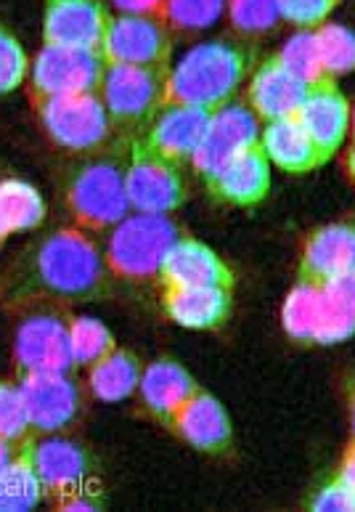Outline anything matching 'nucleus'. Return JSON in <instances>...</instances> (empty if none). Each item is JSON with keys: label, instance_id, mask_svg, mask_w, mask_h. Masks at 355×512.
Returning a JSON list of instances; mask_svg holds the SVG:
<instances>
[{"label": "nucleus", "instance_id": "obj_1", "mask_svg": "<svg viewBox=\"0 0 355 512\" xmlns=\"http://www.w3.org/2000/svg\"><path fill=\"white\" fill-rule=\"evenodd\" d=\"M106 258L83 229H59L32 250L27 282L51 298L83 300L99 295Z\"/></svg>", "mask_w": 355, "mask_h": 512}, {"label": "nucleus", "instance_id": "obj_2", "mask_svg": "<svg viewBox=\"0 0 355 512\" xmlns=\"http://www.w3.org/2000/svg\"><path fill=\"white\" fill-rule=\"evenodd\" d=\"M247 75L250 54L231 40H212L191 48L181 62L170 67L167 99L215 112L234 101Z\"/></svg>", "mask_w": 355, "mask_h": 512}, {"label": "nucleus", "instance_id": "obj_3", "mask_svg": "<svg viewBox=\"0 0 355 512\" xmlns=\"http://www.w3.org/2000/svg\"><path fill=\"white\" fill-rule=\"evenodd\" d=\"M67 207L80 229H114L128 218L130 199L125 186V160L91 157L80 162L67 181Z\"/></svg>", "mask_w": 355, "mask_h": 512}, {"label": "nucleus", "instance_id": "obj_4", "mask_svg": "<svg viewBox=\"0 0 355 512\" xmlns=\"http://www.w3.org/2000/svg\"><path fill=\"white\" fill-rule=\"evenodd\" d=\"M181 239L173 221L165 215L138 213L122 218L112 229L106 245V268L122 279H149L159 276L167 253Z\"/></svg>", "mask_w": 355, "mask_h": 512}, {"label": "nucleus", "instance_id": "obj_5", "mask_svg": "<svg viewBox=\"0 0 355 512\" xmlns=\"http://www.w3.org/2000/svg\"><path fill=\"white\" fill-rule=\"evenodd\" d=\"M167 67L141 64H106L99 96L114 125L120 128H149L167 101Z\"/></svg>", "mask_w": 355, "mask_h": 512}, {"label": "nucleus", "instance_id": "obj_6", "mask_svg": "<svg viewBox=\"0 0 355 512\" xmlns=\"http://www.w3.org/2000/svg\"><path fill=\"white\" fill-rule=\"evenodd\" d=\"M125 186H128L130 210H136V213L167 215L178 210L186 199L181 165L165 154H159L141 136L128 144Z\"/></svg>", "mask_w": 355, "mask_h": 512}, {"label": "nucleus", "instance_id": "obj_7", "mask_svg": "<svg viewBox=\"0 0 355 512\" xmlns=\"http://www.w3.org/2000/svg\"><path fill=\"white\" fill-rule=\"evenodd\" d=\"M40 125L53 144L69 152H99L112 138V117L99 93L56 96L35 104Z\"/></svg>", "mask_w": 355, "mask_h": 512}, {"label": "nucleus", "instance_id": "obj_8", "mask_svg": "<svg viewBox=\"0 0 355 512\" xmlns=\"http://www.w3.org/2000/svg\"><path fill=\"white\" fill-rule=\"evenodd\" d=\"M106 62L99 51L69 46H43L30 64L32 104L56 96L75 93H99Z\"/></svg>", "mask_w": 355, "mask_h": 512}, {"label": "nucleus", "instance_id": "obj_9", "mask_svg": "<svg viewBox=\"0 0 355 512\" xmlns=\"http://www.w3.org/2000/svg\"><path fill=\"white\" fill-rule=\"evenodd\" d=\"M22 451L38 475L43 497L51 499L59 510L67 505L69 499L93 494L91 462H88V454L77 444H72L67 438H35V433H32L24 441Z\"/></svg>", "mask_w": 355, "mask_h": 512}, {"label": "nucleus", "instance_id": "obj_10", "mask_svg": "<svg viewBox=\"0 0 355 512\" xmlns=\"http://www.w3.org/2000/svg\"><path fill=\"white\" fill-rule=\"evenodd\" d=\"M260 117L250 109V104L228 101L215 109L210 117V128L204 133L202 144L191 157V165L204 184L218 176L228 162L239 157L244 149L260 144Z\"/></svg>", "mask_w": 355, "mask_h": 512}, {"label": "nucleus", "instance_id": "obj_11", "mask_svg": "<svg viewBox=\"0 0 355 512\" xmlns=\"http://www.w3.org/2000/svg\"><path fill=\"white\" fill-rule=\"evenodd\" d=\"M170 51V30L159 16H112L101 43V56L106 64L167 67Z\"/></svg>", "mask_w": 355, "mask_h": 512}, {"label": "nucleus", "instance_id": "obj_12", "mask_svg": "<svg viewBox=\"0 0 355 512\" xmlns=\"http://www.w3.org/2000/svg\"><path fill=\"white\" fill-rule=\"evenodd\" d=\"M19 388L35 433L67 428L80 412V390L67 372H19Z\"/></svg>", "mask_w": 355, "mask_h": 512}, {"label": "nucleus", "instance_id": "obj_13", "mask_svg": "<svg viewBox=\"0 0 355 512\" xmlns=\"http://www.w3.org/2000/svg\"><path fill=\"white\" fill-rule=\"evenodd\" d=\"M112 16L101 0H46L43 40L46 46L99 51Z\"/></svg>", "mask_w": 355, "mask_h": 512}, {"label": "nucleus", "instance_id": "obj_14", "mask_svg": "<svg viewBox=\"0 0 355 512\" xmlns=\"http://www.w3.org/2000/svg\"><path fill=\"white\" fill-rule=\"evenodd\" d=\"M14 353L19 372H67L75 364L69 353V324L51 311L32 314L16 332Z\"/></svg>", "mask_w": 355, "mask_h": 512}, {"label": "nucleus", "instance_id": "obj_15", "mask_svg": "<svg viewBox=\"0 0 355 512\" xmlns=\"http://www.w3.org/2000/svg\"><path fill=\"white\" fill-rule=\"evenodd\" d=\"M310 85L292 72L279 56H268L260 67L252 72L250 88H247V104L260 120H284L297 117L308 96Z\"/></svg>", "mask_w": 355, "mask_h": 512}, {"label": "nucleus", "instance_id": "obj_16", "mask_svg": "<svg viewBox=\"0 0 355 512\" xmlns=\"http://www.w3.org/2000/svg\"><path fill=\"white\" fill-rule=\"evenodd\" d=\"M210 117V109L167 101L141 138L178 165L186 160L191 162L194 152L202 144L204 133L210 128Z\"/></svg>", "mask_w": 355, "mask_h": 512}, {"label": "nucleus", "instance_id": "obj_17", "mask_svg": "<svg viewBox=\"0 0 355 512\" xmlns=\"http://www.w3.org/2000/svg\"><path fill=\"white\" fill-rule=\"evenodd\" d=\"M297 120L303 123L310 138L316 146L326 154V160L332 157L342 146L348 136L350 120H353V109H350L345 93L337 88L334 77L324 83L310 85L308 96H305L303 107L297 112Z\"/></svg>", "mask_w": 355, "mask_h": 512}, {"label": "nucleus", "instance_id": "obj_18", "mask_svg": "<svg viewBox=\"0 0 355 512\" xmlns=\"http://www.w3.org/2000/svg\"><path fill=\"white\" fill-rule=\"evenodd\" d=\"M159 279L165 287H234V274L220 255L189 237L178 239L167 253Z\"/></svg>", "mask_w": 355, "mask_h": 512}, {"label": "nucleus", "instance_id": "obj_19", "mask_svg": "<svg viewBox=\"0 0 355 512\" xmlns=\"http://www.w3.org/2000/svg\"><path fill=\"white\" fill-rule=\"evenodd\" d=\"M170 428L178 436L199 451H210V454H220L231 446V420L228 412L223 409L218 398L204 393L202 388L183 404V409L173 417Z\"/></svg>", "mask_w": 355, "mask_h": 512}, {"label": "nucleus", "instance_id": "obj_20", "mask_svg": "<svg viewBox=\"0 0 355 512\" xmlns=\"http://www.w3.org/2000/svg\"><path fill=\"white\" fill-rule=\"evenodd\" d=\"M210 192L231 205H257L271 189V160L263 146H250L207 181Z\"/></svg>", "mask_w": 355, "mask_h": 512}, {"label": "nucleus", "instance_id": "obj_21", "mask_svg": "<svg viewBox=\"0 0 355 512\" xmlns=\"http://www.w3.org/2000/svg\"><path fill=\"white\" fill-rule=\"evenodd\" d=\"M355 268V229L353 226H326L310 234L305 242L300 282L326 284Z\"/></svg>", "mask_w": 355, "mask_h": 512}, {"label": "nucleus", "instance_id": "obj_22", "mask_svg": "<svg viewBox=\"0 0 355 512\" xmlns=\"http://www.w3.org/2000/svg\"><path fill=\"white\" fill-rule=\"evenodd\" d=\"M162 311L189 329H215L231 314V287H165Z\"/></svg>", "mask_w": 355, "mask_h": 512}, {"label": "nucleus", "instance_id": "obj_23", "mask_svg": "<svg viewBox=\"0 0 355 512\" xmlns=\"http://www.w3.org/2000/svg\"><path fill=\"white\" fill-rule=\"evenodd\" d=\"M260 146L268 154L271 165H279L287 173H308L326 162V154L318 149L297 117L265 123V128L260 130Z\"/></svg>", "mask_w": 355, "mask_h": 512}, {"label": "nucleus", "instance_id": "obj_24", "mask_svg": "<svg viewBox=\"0 0 355 512\" xmlns=\"http://www.w3.org/2000/svg\"><path fill=\"white\" fill-rule=\"evenodd\" d=\"M138 390H141V401L146 404V409L170 425L175 414L183 409V404L197 393L199 385L194 383V377L178 361L162 359L149 364L141 372Z\"/></svg>", "mask_w": 355, "mask_h": 512}, {"label": "nucleus", "instance_id": "obj_25", "mask_svg": "<svg viewBox=\"0 0 355 512\" xmlns=\"http://www.w3.org/2000/svg\"><path fill=\"white\" fill-rule=\"evenodd\" d=\"M141 385V364L130 351L125 348H114L91 364L88 372V388L99 401L114 404V401H125L133 396Z\"/></svg>", "mask_w": 355, "mask_h": 512}, {"label": "nucleus", "instance_id": "obj_26", "mask_svg": "<svg viewBox=\"0 0 355 512\" xmlns=\"http://www.w3.org/2000/svg\"><path fill=\"white\" fill-rule=\"evenodd\" d=\"M46 221V199L27 181H0V242L11 234L38 229Z\"/></svg>", "mask_w": 355, "mask_h": 512}, {"label": "nucleus", "instance_id": "obj_27", "mask_svg": "<svg viewBox=\"0 0 355 512\" xmlns=\"http://www.w3.org/2000/svg\"><path fill=\"white\" fill-rule=\"evenodd\" d=\"M43 486L32 470L30 459L19 451L3 470H0V512H24L40 505Z\"/></svg>", "mask_w": 355, "mask_h": 512}, {"label": "nucleus", "instance_id": "obj_28", "mask_svg": "<svg viewBox=\"0 0 355 512\" xmlns=\"http://www.w3.org/2000/svg\"><path fill=\"white\" fill-rule=\"evenodd\" d=\"M321 298H324L321 284L313 282H300L289 292V298L284 300V308H281V321L292 340L313 343L318 316H321Z\"/></svg>", "mask_w": 355, "mask_h": 512}, {"label": "nucleus", "instance_id": "obj_29", "mask_svg": "<svg viewBox=\"0 0 355 512\" xmlns=\"http://www.w3.org/2000/svg\"><path fill=\"white\" fill-rule=\"evenodd\" d=\"M114 348H117L114 335L99 319L77 316V319L69 321V353H72L75 364L91 367V364L104 359L106 353L114 351Z\"/></svg>", "mask_w": 355, "mask_h": 512}, {"label": "nucleus", "instance_id": "obj_30", "mask_svg": "<svg viewBox=\"0 0 355 512\" xmlns=\"http://www.w3.org/2000/svg\"><path fill=\"white\" fill-rule=\"evenodd\" d=\"M228 0H165L162 22L173 32H199L218 22Z\"/></svg>", "mask_w": 355, "mask_h": 512}, {"label": "nucleus", "instance_id": "obj_31", "mask_svg": "<svg viewBox=\"0 0 355 512\" xmlns=\"http://www.w3.org/2000/svg\"><path fill=\"white\" fill-rule=\"evenodd\" d=\"M316 43L326 75H348L355 72V32L340 24H321L316 27Z\"/></svg>", "mask_w": 355, "mask_h": 512}, {"label": "nucleus", "instance_id": "obj_32", "mask_svg": "<svg viewBox=\"0 0 355 512\" xmlns=\"http://www.w3.org/2000/svg\"><path fill=\"white\" fill-rule=\"evenodd\" d=\"M279 59L308 85L329 80L324 64H321V54H318L316 30H303L292 35L279 51Z\"/></svg>", "mask_w": 355, "mask_h": 512}, {"label": "nucleus", "instance_id": "obj_33", "mask_svg": "<svg viewBox=\"0 0 355 512\" xmlns=\"http://www.w3.org/2000/svg\"><path fill=\"white\" fill-rule=\"evenodd\" d=\"M321 316H318L316 335H313V343L321 345H334L348 340L355 335V311L342 303L337 295H334L326 284H321Z\"/></svg>", "mask_w": 355, "mask_h": 512}, {"label": "nucleus", "instance_id": "obj_34", "mask_svg": "<svg viewBox=\"0 0 355 512\" xmlns=\"http://www.w3.org/2000/svg\"><path fill=\"white\" fill-rule=\"evenodd\" d=\"M30 412L24 404L19 383H6L0 380V438L8 444L22 446L32 436Z\"/></svg>", "mask_w": 355, "mask_h": 512}, {"label": "nucleus", "instance_id": "obj_35", "mask_svg": "<svg viewBox=\"0 0 355 512\" xmlns=\"http://www.w3.org/2000/svg\"><path fill=\"white\" fill-rule=\"evenodd\" d=\"M228 14L236 30L247 35L268 32L281 19L276 0H228Z\"/></svg>", "mask_w": 355, "mask_h": 512}, {"label": "nucleus", "instance_id": "obj_36", "mask_svg": "<svg viewBox=\"0 0 355 512\" xmlns=\"http://www.w3.org/2000/svg\"><path fill=\"white\" fill-rule=\"evenodd\" d=\"M30 75V59L22 43L0 27V93L16 91Z\"/></svg>", "mask_w": 355, "mask_h": 512}, {"label": "nucleus", "instance_id": "obj_37", "mask_svg": "<svg viewBox=\"0 0 355 512\" xmlns=\"http://www.w3.org/2000/svg\"><path fill=\"white\" fill-rule=\"evenodd\" d=\"M281 19L295 24L300 30H316L332 14L340 0H276Z\"/></svg>", "mask_w": 355, "mask_h": 512}, {"label": "nucleus", "instance_id": "obj_38", "mask_svg": "<svg viewBox=\"0 0 355 512\" xmlns=\"http://www.w3.org/2000/svg\"><path fill=\"white\" fill-rule=\"evenodd\" d=\"M310 507L316 512H355V491L345 478L334 475L324 489H318Z\"/></svg>", "mask_w": 355, "mask_h": 512}, {"label": "nucleus", "instance_id": "obj_39", "mask_svg": "<svg viewBox=\"0 0 355 512\" xmlns=\"http://www.w3.org/2000/svg\"><path fill=\"white\" fill-rule=\"evenodd\" d=\"M114 6L133 16H159L165 11V0H114Z\"/></svg>", "mask_w": 355, "mask_h": 512}, {"label": "nucleus", "instance_id": "obj_40", "mask_svg": "<svg viewBox=\"0 0 355 512\" xmlns=\"http://www.w3.org/2000/svg\"><path fill=\"white\" fill-rule=\"evenodd\" d=\"M326 287H329L345 306L355 311V268H350L348 274L337 276L332 282H326Z\"/></svg>", "mask_w": 355, "mask_h": 512}, {"label": "nucleus", "instance_id": "obj_41", "mask_svg": "<svg viewBox=\"0 0 355 512\" xmlns=\"http://www.w3.org/2000/svg\"><path fill=\"white\" fill-rule=\"evenodd\" d=\"M337 475H340V478H345V481H348L355 491V438H353V444L348 446V454H345V459H342V467Z\"/></svg>", "mask_w": 355, "mask_h": 512}, {"label": "nucleus", "instance_id": "obj_42", "mask_svg": "<svg viewBox=\"0 0 355 512\" xmlns=\"http://www.w3.org/2000/svg\"><path fill=\"white\" fill-rule=\"evenodd\" d=\"M22 446L8 444V441H3V438H0V470H3V467H6L8 462H11V459H14L16 454H19V451H22Z\"/></svg>", "mask_w": 355, "mask_h": 512}, {"label": "nucleus", "instance_id": "obj_43", "mask_svg": "<svg viewBox=\"0 0 355 512\" xmlns=\"http://www.w3.org/2000/svg\"><path fill=\"white\" fill-rule=\"evenodd\" d=\"M348 173L353 176V181H355V138H353V144H350V149H348Z\"/></svg>", "mask_w": 355, "mask_h": 512}, {"label": "nucleus", "instance_id": "obj_44", "mask_svg": "<svg viewBox=\"0 0 355 512\" xmlns=\"http://www.w3.org/2000/svg\"><path fill=\"white\" fill-rule=\"evenodd\" d=\"M350 128H353V138H355V112H353V120H350Z\"/></svg>", "mask_w": 355, "mask_h": 512}, {"label": "nucleus", "instance_id": "obj_45", "mask_svg": "<svg viewBox=\"0 0 355 512\" xmlns=\"http://www.w3.org/2000/svg\"><path fill=\"white\" fill-rule=\"evenodd\" d=\"M353 425H355V388H353Z\"/></svg>", "mask_w": 355, "mask_h": 512}]
</instances>
